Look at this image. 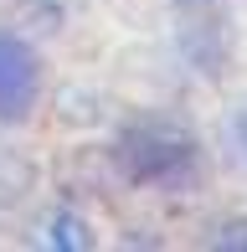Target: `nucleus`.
Masks as SVG:
<instances>
[{
  "instance_id": "nucleus-1",
  "label": "nucleus",
  "mask_w": 247,
  "mask_h": 252,
  "mask_svg": "<svg viewBox=\"0 0 247 252\" xmlns=\"http://www.w3.org/2000/svg\"><path fill=\"white\" fill-rule=\"evenodd\" d=\"M36 98V57L16 36H0V119H21Z\"/></svg>"
}]
</instances>
